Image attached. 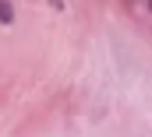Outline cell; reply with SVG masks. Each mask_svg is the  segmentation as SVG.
I'll return each instance as SVG.
<instances>
[{
  "label": "cell",
  "instance_id": "6da1fadb",
  "mask_svg": "<svg viewBox=\"0 0 152 137\" xmlns=\"http://www.w3.org/2000/svg\"><path fill=\"white\" fill-rule=\"evenodd\" d=\"M14 18H18L14 4H11V0H0V25H4V28H11V25H14Z\"/></svg>",
  "mask_w": 152,
  "mask_h": 137
},
{
  "label": "cell",
  "instance_id": "7a4b0ae2",
  "mask_svg": "<svg viewBox=\"0 0 152 137\" xmlns=\"http://www.w3.org/2000/svg\"><path fill=\"white\" fill-rule=\"evenodd\" d=\"M142 7H145V11H149V14H152V0H142Z\"/></svg>",
  "mask_w": 152,
  "mask_h": 137
}]
</instances>
